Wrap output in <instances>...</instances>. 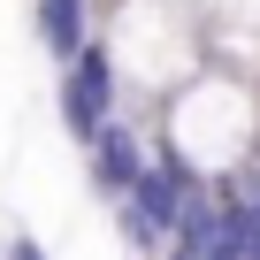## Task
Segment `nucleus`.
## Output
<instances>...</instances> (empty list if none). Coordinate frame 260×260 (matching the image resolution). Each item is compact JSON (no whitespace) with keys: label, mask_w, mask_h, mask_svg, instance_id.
Here are the masks:
<instances>
[{"label":"nucleus","mask_w":260,"mask_h":260,"mask_svg":"<svg viewBox=\"0 0 260 260\" xmlns=\"http://www.w3.org/2000/svg\"><path fill=\"white\" fill-rule=\"evenodd\" d=\"M0 260H46V245H39V237H16V245L0 252Z\"/></svg>","instance_id":"39448f33"},{"label":"nucleus","mask_w":260,"mask_h":260,"mask_svg":"<svg viewBox=\"0 0 260 260\" xmlns=\"http://www.w3.org/2000/svg\"><path fill=\"white\" fill-rule=\"evenodd\" d=\"M100 46H107L122 92H138V100H176L207 69V39H199L191 8H176V0H115Z\"/></svg>","instance_id":"f03ea898"},{"label":"nucleus","mask_w":260,"mask_h":260,"mask_svg":"<svg viewBox=\"0 0 260 260\" xmlns=\"http://www.w3.org/2000/svg\"><path fill=\"white\" fill-rule=\"evenodd\" d=\"M54 107H61V130H69L77 146H92L100 130L122 115V77H115L107 46H84V54L61 69V92H54Z\"/></svg>","instance_id":"7ed1b4c3"},{"label":"nucleus","mask_w":260,"mask_h":260,"mask_svg":"<svg viewBox=\"0 0 260 260\" xmlns=\"http://www.w3.org/2000/svg\"><path fill=\"white\" fill-rule=\"evenodd\" d=\"M153 130H161V146H169V161L184 176L230 191L252 169V153H260V92H252V77L199 69L176 100H161V122Z\"/></svg>","instance_id":"f257e3e1"},{"label":"nucleus","mask_w":260,"mask_h":260,"mask_svg":"<svg viewBox=\"0 0 260 260\" xmlns=\"http://www.w3.org/2000/svg\"><path fill=\"white\" fill-rule=\"evenodd\" d=\"M31 31L54 69H69L84 46H100V0H31Z\"/></svg>","instance_id":"20e7f679"}]
</instances>
